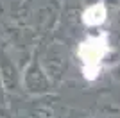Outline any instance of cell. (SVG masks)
I'll return each mask as SVG.
<instances>
[{
    "instance_id": "2",
    "label": "cell",
    "mask_w": 120,
    "mask_h": 118,
    "mask_svg": "<svg viewBox=\"0 0 120 118\" xmlns=\"http://www.w3.org/2000/svg\"><path fill=\"white\" fill-rule=\"evenodd\" d=\"M106 16H108V9H106L104 2H97V4L90 5L88 9H84L81 20L88 27H97V25H102L106 22Z\"/></svg>"
},
{
    "instance_id": "1",
    "label": "cell",
    "mask_w": 120,
    "mask_h": 118,
    "mask_svg": "<svg viewBox=\"0 0 120 118\" xmlns=\"http://www.w3.org/2000/svg\"><path fill=\"white\" fill-rule=\"evenodd\" d=\"M109 52V39L106 32H100L97 36H90L84 41H81L77 47V57L81 61L82 77L86 81H95L99 77L104 57Z\"/></svg>"
}]
</instances>
